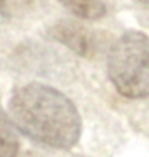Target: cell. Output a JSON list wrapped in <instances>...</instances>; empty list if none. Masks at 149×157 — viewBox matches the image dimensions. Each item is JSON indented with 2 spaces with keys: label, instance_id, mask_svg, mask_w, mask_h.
Here are the masks:
<instances>
[{
  "label": "cell",
  "instance_id": "1",
  "mask_svg": "<svg viewBox=\"0 0 149 157\" xmlns=\"http://www.w3.org/2000/svg\"><path fill=\"white\" fill-rule=\"evenodd\" d=\"M9 111L18 128L41 144L66 150L79 141V111L67 96L51 86L28 83L18 87L9 101Z\"/></svg>",
  "mask_w": 149,
  "mask_h": 157
},
{
  "label": "cell",
  "instance_id": "2",
  "mask_svg": "<svg viewBox=\"0 0 149 157\" xmlns=\"http://www.w3.org/2000/svg\"><path fill=\"white\" fill-rule=\"evenodd\" d=\"M107 70L120 95L149 98V35L129 31L115 39L108 51Z\"/></svg>",
  "mask_w": 149,
  "mask_h": 157
},
{
  "label": "cell",
  "instance_id": "3",
  "mask_svg": "<svg viewBox=\"0 0 149 157\" xmlns=\"http://www.w3.org/2000/svg\"><path fill=\"white\" fill-rule=\"evenodd\" d=\"M50 36L76 54L88 58L97 57L104 50L105 38L97 31L72 21H60L50 29Z\"/></svg>",
  "mask_w": 149,
  "mask_h": 157
},
{
  "label": "cell",
  "instance_id": "4",
  "mask_svg": "<svg viewBox=\"0 0 149 157\" xmlns=\"http://www.w3.org/2000/svg\"><path fill=\"white\" fill-rule=\"evenodd\" d=\"M60 3L74 16L86 21H97L108 13L111 0H60Z\"/></svg>",
  "mask_w": 149,
  "mask_h": 157
},
{
  "label": "cell",
  "instance_id": "5",
  "mask_svg": "<svg viewBox=\"0 0 149 157\" xmlns=\"http://www.w3.org/2000/svg\"><path fill=\"white\" fill-rule=\"evenodd\" d=\"M19 153V138L16 129L0 105V157H16Z\"/></svg>",
  "mask_w": 149,
  "mask_h": 157
},
{
  "label": "cell",
  "instance_id": "6",
  "mask_svg": "<svg viewBox=\"0 0 149 157\" xmlns=\"http://www.w3.org/2000/svg\"><path fill=\"white\" fill-rule=\"evenodd\" d=\"M40 0H0V15L9 19L23 17L34 10Z\"/></svg>",
  "mask_w": 149,
  "mask_h": 157
},
{
  "label": "cell",
  "instance_id": "7",
  "mask_svg": "<svg viewBox=\"0 0 149 157\" xmlns=\"http://www.w3.org/2000/svg\"><path fill=\"white\" fill-rule=\"evenodd\" d=\"M135 2H138L139 5L145 6V7H149V0H135Z\"/></svg>",
  "mask_w": 149,
  "mask_h": 157
}]
</instances>
